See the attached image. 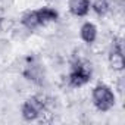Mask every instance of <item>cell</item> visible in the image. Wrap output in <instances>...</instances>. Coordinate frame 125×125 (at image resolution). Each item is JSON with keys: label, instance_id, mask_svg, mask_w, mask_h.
Returning a JSON list of instances; mask_svg holds the SVG:
<instances>
[{"label": "cell", "instance_id": "cell-2", "mask_svg": "<svg viewBox=\"0 0 125 125\" xmlns=\"http://www.w3.org/2000/svg\"><path fill=\"white\" fill-rule=\"evenodd\" d=\"M91 99H93V104L100 112H107L115 106V94L110 90V87L104 84H99L94 87L91 93Z\"/></svg>", "mask_w": 125, "mask_h": 125}, {"label": "cell", "instance_id": "cell-8", "mask_svg": "<svg viewBox=\"0 0 125 125\" xmlns=\"http://www.w3.org/2000/svg\"><path fill=\"white\" fill-rule=\"evenodd\" d=\"M22 75L27 80H30V81H32L35 84L41 83V69L37 65H27L25 69L22 71Z\"/></svg>", "mask_w": 125, "mask_h": 125}, {"label": "cell", "instance_id": "cell-7", "mask_svg": "<svg viewBox=\"0 0 125 125\" xmlns=\"http://www.w3.org/2000/svg\"><path fill=\"white\" fill-rule=\"evenodd\" d=\"M38 13V18H40V24L41 25H46V24H50V22H56L59 15L54 9L52 8H41L37 10Z\"/></svg>", "mask_w": 125, "mask_h": 125}, {"label": "cell", "instance_id": "cell-4", "mask_svg": "<svg viewBox=\"0 0 125 125\" xmlns=\"http://www.w3.org/2000/svg\"><path fill=\"white\" fill-rule=\"evenodd\" d=\"M68 9L74 16H85L90 10V0H69Z\"/></svg>", "mask_w": 125, "mask_h": 125}, {"label": "cell", "instance_id": "cell-6", "mask_svg": "<svg viewBox=\"0 0 125 125\" xmlns=\"http://www.w3.org/2000/svg\"><path fill=\"white\" fill-rule=\"evenodd\" d=\"M21 24H22L27 30H30V31L38 28L41 24H40V18H38L37 10H28L27 13H24V15H22V19H21Z\"/></svg>", "mask_w": 125, "mask_h": 125}, {"label": "cell", "instance_id": "cell-9", "mask_svg": "<svg viewBox=\"0 0 125 125\" xmlns=\"http://www.w3.org/2000/svg\"><path fill=\"white\" fill-rule=\"evenodd\" d=\"M90 8L93 9V12L96 15L103 16L109 10V0H93V2L90 3Z\"/></svg>", "mask_w": 125, "mask_h": 125}, {"label": "cell", "instance_id": "cell-3", "mask_svg": "<svg viewBox=\"0 0 125 125\" xmlns=\"http://www.w3.org/2000/svg\"><path fill=\"white\" fill-rule=\"evenodd\" d=\"M109 66L116 71V72H121L124 71L125 68V56H124V50H122V43L119 40H115L113 41V46L109 52Z\"/></svg>", "mask_w": 125, "mask_h": 125}, {"label": "cell", "instance_id": "cell-5", "mask_svg": "<svg viewBox=\"0 0 125 125\" xmlns=\"http://www.w3.org/2000/svg\"><path fill=\"white\" fill-rule=\"evenodd\" d=\"M80 35H81L83 41H85L87 44L94 43L96 38H97V28H96V25L91 24V22L83 24V27H81V30H80Z\"/></svg>", "mask_w": 125, "mask_h": 125}, {"label": "cell", "instance_id": "cell-1", "mask_svg": "<svg viewBox=\"0 0 125 125\" xmlns=\"http://www.w3.org/2000/svg\"><path fill=\"white\" fill-rule=\"evenodd\" d=\"M91 66L88 62L85 60H75L72 63V69H71V74L68 77V81H69V85L74 87V88H78V87H83L84 84H87L90 80H91Z\"/></svg>", "mask_w": 125, "mask_h": 125}, {"label": "cell", "instance_id": "cell-10", "mask_svg": "<svg viewBox=\"0 0 125 125\" xmlns=\"http://www.w3.org/2000/svg\"><path fill=\"white\" fill-rule=\"evenodd\" d=\"M2 27H3V19H2V16H0V30H2Z\"/></svg>", "mask_w": 125, "mask_h": 125}]
</instances>
